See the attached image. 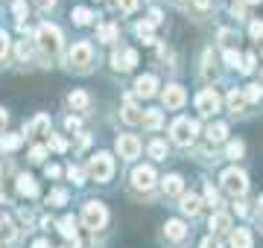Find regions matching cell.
<instances>
[{
    "instance_id": "cell-1",
    "label": "cell",
    "mask_w": 263,
    "mask_h": 248,
    "mask_svg": "<svg viewBox=\"0 0 263 248\" xmlns=\"http://www.w3.org/2000/svg\"><path fill=\"white\" fill-rule=\"evenodd\" d=\"M35 44L44 56L56 58L59 50H62V29L53 27V24H41V27L35 29Z\"/></svg>"
},
{
    "instance_id": "cell-2",
    "label": "cell",
    "mask_w": 263,
    "mask_h": 248,
    "mask_svg": "<svg viewBox=\"0 0 263 248\" xmlns=\"http://www.w3.org/2000/svg\"><path fill=\"white\" fill-rule=\"evenodd\" d=\"M88 175H91V181L105 184L114 175V158L108 152H97L94 158L88 161Z\"/></svg>"
},
{
    "instance_id": "cell-3",
    "label": "cell",
    "mask_w": 263,
    "mask_h": 248,
    "mask_svg": "<svg viewBox=\"0 0 263 248\" xmlns=\"http://www.w3.org/2000/svg\"><path fill=\"white\" fill-rule=\"evenodd\" d=\"M91 61H94V50H91V44H88V41L73 44V47H70V53H67V65H70V70H76V73L91 70Z\"/></svg>"
},
{
    "instance_id": "cell-4",
    "label": "cell",
    "mask_w": 263,
    "mask_h": 248,
    "mask_svg": "<svg viewBox=\"0 0 263 248\" xmlns=\"http://www.w3.org/2000/svg\"><path fill=\"white\" fill-rule=\"evenodd\" d=\"M196 132H199V123L196 120H187V117H179L176 123L170 126V134H173V140L179 146H190L193 137H196Z\"/></svg>"
},
{
    "instance_id": "cell-5",
    "label": "cell",
    "mask_w": 263,
    "mask_h": 248,
    "mask_svg": "<svg viewBox=\"0 0 263 248\" xmlns=\"http://www.w3.org/2000/svg\"><path fill=\"white\" fill-rule=\"evenodd\" d=\"M82 222H85V228H91V231H100L108 222V210H105L103 201H88L82 208Z\"/></svg>"
},
{
    "instance_id": "cell-6",
    "label": "cell",
    "mask_w": 263,
    "mask_h": 248,
    "mask_svg": "<svg viewBox=\"0 0 263 248\" xmlns=\"http://www.w3.org/2000/svg\"><path fill=\"white\" fill-rule=\"evenodd\" d=\"M222 187H226L228 196H243L246 190H249V178H246L243 170H237V167H231V170L222 172Z\"/></svg>"
},
{
    "instance_id": "cell-7",
    "label": "cell",
    "mask_w": 263,
    "mask_h": 248,
    "mask_svg": "<svg viewBox=\"0 0 263 248\" xmlns=\"http://www.w3.org/2000/svg\"><path fill=\"white\" fill-rule=\"evenodd\" d=\"M196 111L202 117H211V114L219 111V94H216L214 88H205V91L196 96Z\"/></svg>"
},
{
    "instance_id": "cell-8",
    "label": "cell",
    "mask_w": 263,
    "mask_h": 248,
    "mask_svg": "<svg viewBox=\"0 0 263 248\" xmlns=\"http://www.w3.org/2000/svg\"><path fill=\"white\" fill-rule=\"evenodd\" d=\"M141 140L135 137V134H120L117 137V152H120V158H126V161H132V158H138L141 155Z\"/></svg>"
},
{
    "instance_id": "cell-9",
    "label": "cell",
    "mask_w": 263,
    "mask_h": 248,
    "mask_svg": "<svg viewBox=\"0 0 263 248\" xmlns=\"http://www.w3.org/2000/svg\"><path fill=\"white\" fill-rule=\"evenodd\" d=\"M161 99H164V105H167L170 111H176V108H181V105L187 102V94H184L181 85H167L164 94H161Z\"/></svg>"
},
{
    "instance_id": "cell-10",
    "label": "cell",
    "mask_w": 263,
    "mask_h": 248,
    "mask_svg": "<svg viewBox=\"0 0 263 248\" xmlns=\"http://www.w3.org/2000/svg\"><path fill=\"white\" fill-rule=\"evenodd\" d=\"M138 65V50H114V56H111V67L114 70H132V67Z\"/></svg>"
},
{
    "instance_id": "cell-11",
    "label": "cell",
    "mask_w": 263,
    "mask_h": 248,
    "mask_svg": "<svg viewBox=\"0 0 263 248\" xmlns=\"http://www.w3.org/2000/svg\"><path fill=\"white\" fill-rule=\"evenodd\" d=\"M132 184L138 190H152L155 187V170L152 167H138V170L132 172Z\"/></svg>"
},
{
    "instance_id": "cell-12",
    "label": "cell",
    "mask_w": 263,
    "mask_h": 248,
    "mask_svg": "<svg viewBox=\"0 0 263 248\" xmlns=\"http://www.w3.org/2000/svg\"><path fill=\"white\" fill-rule=\"evenodd\" d=\"M155 91H158V79L152 76V73L138 76V82H135V94L138 96H155Z\"/></svg>"
},
{
    "instance_id": "cell-13",
    "label": "cell",
    "mask_w": 263,
    "mask_h": 248,
    "mask_svg": "<svg viewBox=\"0 0 263 248\" xmlns=\"http://www.w3.org/2000/svg\"><path fill=\"white\" fill-rule=\"evenodd\" d=\"M161 187H164V193L167 196H184V178L181 175H164V181H161Z\"/></svg>"
},
{
    "instance_id": "cell-14",
    "label": "cell",
    "mask_w": 263,
    "mask_h": 248,
    "mask_svg": "<svg viewBox=\"0 0 263 248\" xmlns=\"http://www.w3.org/2000/svg\"><path fill=\"white\" fill-rule=\"evenodd\" d=\"M164 237L173 239V242H181V239L187 237V228H184V222H181V219H170L167 225H164Z\"/></svg>"
},
{
    "instance_id": "cell-15",
    "label": "cell",
    "mask_w": 263,
    "mask_h": 248,
    "mask_svg": "<svg viewBox=\"0 0 263 248\" xmlns=\"http://www.w3.org/2000/svg\"><path fill=\"white\" fill-rule=\"evenodd\" d=\"M141 120H143V111H141L135 102H132V96H126V105H123V123L138 126Z\"/></svg>"
},
{
    "instance_id": "cell-16",
    "label": "cell",
    "mask_w": 263,
    "mask_h": 248,
    "mask_svg": "<svg viewBox=\"0 0 263 248\" xmlns=\"http://www.w3.org/2000/svg\"><path fill=\"white\" fill-rule=\"evenodd\" d=\"M208 228H211V234H228L231 231V216L228 213H214L211 222H208Z\"/></svg>"
},
{
    "instance_id": "cell-17",
    "label": "cell",
    "mask_w": 263,
    "mask_h": 248,
    "mask_svg": "<svg viewBox=\"0 0 263 248\" xmlns=\"http://www.w3.org/2000/svg\"><path fill=\"white\" fill-rule=\"evenodd\" d=\"M24 134H50V117L38 114L32 123L24 126Z\"/></svg>"
},
{
    "instance_id": "cell-18",
    "label": "cell",
    "mask_w": 263,
    "mask_h": 248,
    "mask_svg": "<svg viewBox=\"0 0 263 248\" xmlns=\"http://www.w3.org/2000/svg\"><path fill=\"white\" fill-rule=\"evenodd\" d=\"M181 213H187V216H196L199 210H202V199H199V196H193V193H190V196H181Z\"/></svg>"
},
{
    "instance_id": "cell-19",
    "label": "cell",
    "mask_w": 263,
    "mask_h": 248,
    "mask_svg": "<svg viewBox=\"0 0 263 248\" xmlns=\"http://www.w3.org/2000/svg\"><path fill=\"white\" fill-rule=\"evenodd\" d=\"M18 193L21 196H27V199H32V196H38V184L32 175H21L18 178Z\"/></svg>"
},
{
    "instance_id": "cell-20",
    "label": "cell",
    "mask_w": 263,
    "mask_h": 248,
    "mask_svg": "<svg viewBox=\"0 0 263 248\" xmlns=\"http://www.w3.org/2000/svg\"><path fill=\"white\" fill-rule=\"evenodd\" d=\"M231 248H252V234L246 228L231 231Z\"/></svg>"
},
{
    "instance_id": "cell-21",
    "label": "cell",
    "mask_w": 263,
    "mask_h": 248,
    "mask_svg": "<svg viewBox=\"0 0 263 248\" xmlns=\"http://www.w3.org/2000/svg\"><path fill=\"white\" fill-rule=\"evenodd\" d=\"M67 102H70V108H73V111H88L91 99H88V94H85V91H73V94L67 96Z\"/></svg>"
},
{
    "instance_id": "cell-22",
    "label": "cell",
    "mask_w": 263,
    "mask_h": 248,
    "mask_svg": "<svg viewBox=\"0 0 263 248\" xmlns=\"http://www.w3.org/2000/svg\"><path fill=\"white\" fill-rule=\"evenodd\" d=\"M24 143V134H0V152H12Z\"/></svg>"
},
{
    "instance_id": "cell-23",
    "label": "cell",
    "mask_w": 263,
    "mask_h": 248,
    "mask_svg": "<svg viewBox=\"0 0 263 248\" xmlns=\"http://www.w3.org/2000/svg\"><path fill=\"white\" fill-rule=\"evenodd\" d=\"M143 126H146V129H152V132H155V129H161V123H164V117H161V111L158 108H149V111H143V120H141Z\"/></svg>"
},
{
    "instance_id": "cell-24",
    "label": "cell",
    "mask_w": 263,
    "mask_h": 248,
    "mask_svg": "<svg viewBox=\"0 0 263 248\" xmlns=\"http://www.w3.org/2000/svg\"><path fill=\"white\" fill-rule=\"evenodd\" d=\"M226 134H228V126L226 123L208 126V140H211V143H222V140H226Z\"/></svg>"
},
{
    "instance_id": "cell-25",
    "label": "cell",
    "mask_w": 263,
    "mask_h": 248,
    "mask_svg": "<svg viewBox=\"0 0 263 248\" xmlns=\"http://www.w3.org/2000/svg\"><path fill=\"white\" fill-rule=\"evenodd\" d=\"M59 231H62V237L73 239V245H76V219L73 216H65V219L59 222Z\"/></svg>"
},
{
    "instance_id": "cell-26",
    "label": "cell",
    "mask_w": 263,
    "mask_h": 248,
    "mask_svg": "<svg viewBox=\"0 0 263 248\" xmlns=\"http://www.w3.org/2000/svg\"><path fill=\"white\" fill-rule=\"evenodd\" d=\"M228 108H231L234 114H240V111H243V108H246V96H243V91H231V94H228Z\"/></svg>"
},
{
    "instance_id": "cell-27",
    "label": "cell",
    "mask_w": 263,
    "mask_h": 248,
    "mask_svg": "<svg viewBox=\"0 0 263 248\" xmlns=\"http://www.w3.org/2000/svg\"><path fill=\"white\" fill-rule=\"evenodd\" d=\"M97 35H100V41H105V44H114V41H117V27H114V24H103V27L97 29Z\"/></svg>"
},
{
    "instance_id": "cell-28",
    "label": "cell",
    "mask_w": 263,
    "mask_h": 248,
    "mask_svg": "<svg viewBox=\"0 0 263 248\" xmlns=\"http://www.w3.org/2000/svg\"><path fill=\"white\" fill-rule=\"evenodd\" d=\"M149 155L155 158V161H164V158H167V143H164V140H152V143H149Z\"/></svg>"
},
{
    "instance_id": "cell-29",
    "label": "cell",
    "mask_w": 263,
    "mask_h": 248,
    "mask_svg": "<svg viewBox=\"0 0 263 248\" xmlns=\"http://www.w3.org/2000/svg\"><path fill=\"white\" fill-rule=\"evenodd\" d=\"M243 96H246V102H257V99L263 96V85H260V82H254V85H249V88L243 91Z\"/></svg>"
},
{
    "instance_id": "cell-30",
    "label": "cell",
    "mask_w": 263,
    "mask_h": 248,
    "mask_svg": "<svg viewBox=\"0 0 263 248\" xmlns=\"http://www.w3.org/2000/svg\"><path fill=\"white\" fill-rule=\"evenodd\" d=\"M91 18H94V15H91V9H85V6H76V9H73V20L79 24V27L91 24Z\"/></svg>"
},
{
    "instance_id": "cell-31",
    "label": "cell",
    "mask_w": 263,
    "mask_h": 248,
    "mask_svg": "<svg viewBox=\"0 0 263 248\" xmlns=\"http://www.w3.org/2000/svg\"><path fill=\"white\" fill-rule=\"evenodd\" d=\"M135 29H138V35H141L146 44H152V41H155V38H152V24H149V20H141Z\"/></svg>"
},
{
    "instance_id": "cell-32",
    "label": "cell",
    "mask_w": 263,
    "mask_h": 248,
    "mask_svg": "<svg viewBox=\"0 0 263 248\" xmlns=\"http://www.w3.org/2000/svg\"><path fill=\"white\" fill-rule=\"evenodd\" d=\"M243 152H246V143L243 140H231V143H228V158H243Z\"/></svg>"
},
{
    "instance_id": "cell-33",
    "label": "cell",
    "mask_w": 263,
    "mask_h": 248,
    "mask_svg": "<svg viewBox=\"0 0 263 248\" xmlns=\"http://www.w3.org/2000/svg\"><path fill=\"white\" fill-rule=\"evenodd\" d=\"M254 61H257V58H254V53H246V56L240 58V73H252Z\"/></svg>"
},
{
    "instance_id": "cell-34",
    "label": "cell",
    "mask_w": 263,
    "mask_h": 248,
    "mask_svg": "<svg viewBox=\"0 0 263 248\" xmlns=\"http://www.w3.org/2000/svg\"><path fill=\"white\" fill-rule=\"evenodd\" d=\"M202 70H205V79H216V70H214V53H211V50L205 53V67H202Z\"/></svg>"
},
{
    "instance_id": "cell-35",
    "label": "cell",
    "mask_w": 263,
    "mask_h": 248,
    "mask_svg": "<svg viewBox=\"0 0 263 248\" xmlns=\"http://www.w3.org/2000/svg\"><path fill=\"white\" fill-rule=\"evenodd\" d=\"M67 201V190H53L47 196V204H65Z\"/></svg>"
},
{
    "instance_id": "cell-36",
    "label": "cell",
    "mask_w": 263,
    "mask_h": 248,
    "mask_svg": "<svg viewBox=\"0 0 263 248\" xmlns=\"http://www.w3.org/2000/svg\"><path fill=\"white\" fill-rule=\"evenodd\" d=\"M205 201L211 204V208H216V204H219V193H216L211 184H205Z\"/></svg>"
},
{
    "instance_id": "cell-37",
    "label": "cell",
    "mask_w": 263,
    "mask_h": 248,
    "mask_svg": "<svg viewBox=\"0 0 263 248\" xmlns=\"http://www.w3.org/2000/svg\"><path fill=\"white\" fill-rule=\"evenodd\" d=\"M240 53H237V50H226V61H228V67H237V70H240Z\"/></svg>"
},
{
    "instance_id": "cell-38",
    "label": "cell",
    "mask_w": 263,
    "mask_h": 248,
    "mask_svg": "<svg viewBox=\"0 0 263 248\" xmlns=\"http://www.w3.org/2000/svg\"><path fill=\"white\" fill-rule=\"evenodd\" d=\"M50 146H53L56 152H65V149H67V140H65V137H59V134H50Z\"/></svg>"
},
{
    "instance_id": "cell-39",
    "label": "cell",
    "mask_w": 263,
    "mask_h": 248,
    "mask_svg": "<svg viewBox=\"0 0 263 248\" xmlns=\"http://www.w3.org/2000/svg\"><path fill=\"white\" fill-rule=\"evenodd\" d=\"M6 53H9V35H6V32L0 29V61L6 58Z\"/></svg>"
},
{
    "instance_id": "cell-40",
    "label": "cell",
    "mask_w": 263,
    "mask_h": 248,
    "mask_svg": "<svg viewBox=\"0 0 263 248\" xmlns=\"http://www.w3.org/2000/svg\"><path fill=\"white\" fill-rule=\"evenodd\" d=\"M44 155H47V149H44V146H35V149L29 152V161H32V163H41V161H44Z\"/></svg>"
},
{
    "instance_id": "cell-41",
    "label": "cell",
    "mask_w": 263,
    "mask_h": 248,
    "mask_svg": "<svg viewBox=\"0 0 263 248\" xmlns=\"http://www.w3.org/2000/svg\"><path fill=\"white\" fill-rule=\"evenodd\" d=\"M67 178H70V181H76V184H82V170L70 163V167H67Z\"/></svg>"
},
{
    "instance_id": "cell-42",
    "label": "cell",
    "mask_w": 263,
    "mask_h": 248,
    "mask_svg": "<svg viewBox=\"0 0 263 248\" xmlns=\"http://www.w3.org/2000/svg\"><path fill=\"white\" fill-rule=\"evenodd\" d=\"M29 56H32V47H29L27 41H21V44H18V58H21V61H27Z\"/></svg>"
},
{
    "instance_id": "cell-43",
    "label": "cell",
    "mask_w": 263,
    "mask_h": 248,
    "mask_svg": "<svg viewBox=\"0 0 263 248\" xmlns=\"http://www.w3.org/2000/svg\"><path fill=\"white\" fill-rule=\"evenodd\" d=\"M117 6H120V9L126 12V15H129V12L138 9V0H117Z\"/></svg>"
},
{
    "instance_id": "cell-44",
    "label": "cell",
    "mask_w": 263,
    "mask_h": 248,
    "mask_svg": "<svg viewBox=\"0 0 263 248\" xmlns=\"http://www.w3.org/2000/svg\"><path fill=\"white\" fill-rule=\"evenodd\" d=\"M231 15H234V18H243V15H246V3L234 0V3H231Z\"/></svg>"
},
{
    "instance_id": "cell-45",
    "label": "cell",
    "mask_w": 263,
    "mask_h": 248,
    "mask_svg": "<svg viewBox=\"0 0 263 248\" xmlns=\"http://www.w3.org/2000/svg\"><path fill=\"white\" fill-rule=\"evenodd\" d=\"M249 32H252V38H263V24L260 20H252V29Z\"/></svg>"
},
{
    "instance_id": "cell-46",
    "label": "cell",
    "mask_w": 263,
    "mask_h": 248,
    "mask_svg": "<svg viewBox=\"0 0 263 248\" xmlns=\"http://www.w3.org/2000/svg\"><path fill=\"white\" fill-rule=\"evenodd\" d=\"M35 6L47 12V9H53V6H56V0H35Z\"/></svg>"
},
{
    "instance_id": "cell-47",
    "label": "cell",
    "mask_w": 263,
    "mask_h": 248,
    "mask_svg": "<svg viewBox=\"0 0 263 248\" xmlns=\"http://www.w3.org/2000/svg\"><path fill=\"white\" fill-rule=\"evenodd\" d=\"M199 248H219V242H216L214 237H205V239H202V245H199Z\"/></svg>"
},
{
    "instance_id": "cell-48",
    "label": "cell",
    "mask_w": 263,
    "mask_h": 248,
    "mask_svg": "<svg viewBox=\"0 0 263 248\" xmlns=\"http://www.w3.org/2000/svg\"><path fill=\"white\" fill-rule=\"evenodd\" d=\"M65 123H67V129H70V132H79V126H82L79 120H76V117H67Z\"/></svg>"
},
{
    "instance_id": "cell-49",
    "label": "cell",
    "mask_w": 263,
    "mask_h": 248,
    "mask_svg": "<svg viewBox=\"0 0 263 248\" xmlns=\"http://www.w3.org/2000/svg\"><path fill=\"white\" fill-rule=\"evenodd\" d=\"M44 172H47V178H59V175H62V170H59V167H53V163H50Z\"/></svg>"
},
{
    "instance_id": "cell-50",
    "label": "cell",
    "mask_w": 263,
    "mask_h": 248,
    "mask_svg": "<svg viewBox=\"0 0 263 248\" xmlns=\"http://www.w3.org/2000/svg\"><path fill=\"white\" fill-rule=\"evenodd\" d=\"M149 24H152V27H155V24H161V12H158V9L149 12Z\"/></svg>"
},
{
    "instance_id": "cell-51",
    "label": "cell",
    "mask_w": 263,
    "mask_h": 248,
    "mask_svg": "<svg viewBox=\"0 0 263 248\" xmlns=\"http://www.w3.org/2000/svg\"><path fill=\"white\" fill-rule=\"evenodd\" d=\"M190 3H193L196 9H208V6H211V0H190Z\"/></svg>"
},
{
    "instance_id": "cell-52",
    "label": "cell",
    "mask_w": 263,
    "mask_h": 248,
    "mask_svg": "<svg viewBox=\"0 0 263 248\" xmlns=\"http://www.w3.org/2000/svg\"><path fill=\"white\" fill-rule=\"evenodd\" d=\"M24 12H27V3H15V15L18 18H24Z\"/></svg>"
},
{
    "instance_id": "cell-53",
    "label": "cell",
    "mask_w": 263,
    "mask_h": 248,
    "mask_svg": "<svg viewBox=\"0 0 263 248\" xmlns=\"http://www.w3.org/2000/svg\"><path fill=\"white\" fill-rule=\"evenodd\" d=\"M234 210H237V213H240V216H246V213H249V208H246L243 201H240V204H234Z\"/></svg>"
},
{
    "instance_id": "cell-54",
    "label": "cell",
    "mask_w": 263,
    "mask_h": 248,
    "mask_svg": "<svg viewBox=\"0 0 263 248\" xmlns=\"http://www.w3.org/2000/svg\"><path fill=\"white\" fill-rule=\"evenodd\" d=\"M32 248H50V242H47V239H35V242H32Z\"/></svg>"
},
{
    "instance_id": "cell-55",
    "label": "cell",
    "mask_w": 263,
    "mask_h": 248,
    "mask_svg": "<svg viewBox=\"0 0 263 248\" xmlns=\"http://www.w3.org/2000/svg\"><path fill=\"white\" fill-rule=\"evenodd\" d=\"M6 120H9V114H6V108H0V129L6 126Z\"/></svg>"
},
{
    "instance_id": "cell-56",
    "label": "cell",
    "mask_w": 263,
    "mask_h": 248,
    "mask_svg": "<svg viewBox=\"0 0 263 248\" xmlns=\"http://www.w3.org/2000/svg\"><path fill=\"white\" fill-rule=\"evenodd\" d=\"M257 213H260V222H263V196L257 199Z\"/></svg>"
},
{
    "instance_id": "cell-57",
    "label": "cell",
    "mask_w": 263,
    "mask_h": 248,
    "mask_svg": "<svg viewBox=\"0 0 263 248\" xmlns=\"http://www.w3.org/2000/svg\"><path fill=\"white\" fill-rule=\"evenodd\" d=\"M249 3H260V0H249Z\"/></svg>"
},
{
    "instance_id": "cell-58",
    "label": "cell",
    "mask_w": 263,
    "mask_h": 248,
    "mask_svg": "<svg viewBox=\"0 0 263 248\" xmlns=\"http://www.w3.org/2000/svg\"><path fill=\"white\" fill-rule=\"evenodd\" d=\"M176 3H184V0H176Z\"/></svg>"
}]
</instances>
